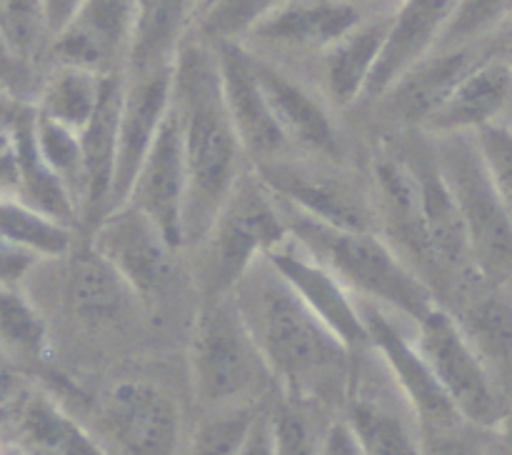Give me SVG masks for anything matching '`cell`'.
<instances>
[{"mask_svg": "<svg viewBox=\"0 0 512 455\" xmlns=\"http://www.w3.org/2000/svg\"><path fill=\"white\" fill-rule=\"evenodd\" d=\"M280 395L338 415L348 395L353 350L260 258L233 288Z\"/></svg>", "mask_w": 512, "mask_h": 455, "instance_id": "6da1fadb", "label": "cell"}, {"mask_svg": "<svg viewBox=\"0 0 512 455\" xmlns=\"http://www.w3.org/2000/svg\"><path fill=\"white\" fill-rule=\"evenodd\" d=\"M170 110L183 140L188 195L183 210V253L210 220L240 175L250 168L228 113L215 45L190 33L173 60Z\"/></svg>", "mask_w": 512, "mask_h": 455, "instance_id": "7a4b0ae2", "label": "cell"}, {"mask_svg": "<svg viewBox=\"0 0 512 455\" xmlns=\"http://www.w3.org/2000/svg\"><path fill=\"white\" fill-rule=\"evenodd\" d=\"M280 208L290 238L320 260L355 298L383 305L410 323L438 305L428 283L380 233L335 228L283 200Z\"/></svg>", "mask_w": 512, "mask_h": 455, "instance_id": "3957f363", "label": "cell"}, {"mask_svg": "<svg viewBox=\"0 0 512 455\" xmlns=\"http://www.w3.org/2000/svg\"><path fill=\"white\" fill-rule=\"evenodd\" d=\"M288 238L280 200L248 168L210 220L208 230L188 248L195 298L215 300L230 295L255 260Z\"/></svg>", "mask_w": 512, "mask_h": 455, "instance_id": "277c9868", "label": "cell"}, {"mask_svg": "<svg viewBox=\"0 0 512 455\" xmlns=\"http://www.w3.org/2000/svg\"><path fill=\"white\" fill-rule=\"evenodd\" d=\"M188 358L193 393L205 410L263 403V395L275 385L233 295L198 300Z\"/></svg>", "mask_w": 512, "mask_h": 455, "instance_id": "5b68a950", "label": "cell"}, {"mask_svg": "<svg viewBox=\"0 0 512 455\" xmlns=\"http://www.w3.org/2000/svg\"><path fill=\"white\" fill-rule=\"evenodd\" d=\"M428 138L463 215L475 268L490 283L512 285V218L485 170L475 135L445 133Z\"/></svg>", "mask_w": 512, "mask_h": 455, "instance_id": "8992f818", "label": "cell"}, {"mask_svg": "<svg viewBox=\"0 0 512 455\" xmlns=\"http://www.w3.org/2000/svg\"><path fill=\"white\" fill-rule=\"evenodd\" d=\"M250 168L283 203L335 228L378 233L370 175L350 165L348 158L288 153Z\"/></svg>", "mask_w": 512, "mask_h": 455, "instance_id": "52a82bcc", "label": "cell"}, {"mask_svg": "<svg viewBox=\"0 0 512 455\" xmlns=\"http://www.w3.org/2000/svg\"><path fill=\"white\" fill-rule=\"evenodd\" d=\"M410 333L455 410L475 428L493 430L512 400L465 338L458 320L438 303L410 323Z\"/></svg>", "mask_w": 512, "mask_h": 455, "instance_id": "ba28073f", "label": "cell"}, {"mask_svg": "<svg viewBox=\"0 0 512 455\" xmlns=\"http://www.w3.org/2000/svg\"><path fill=\"white\" fill-rule=\"evenodd\" d=\"M378 13L353 0H280L238 40L258 58L303 75L318 55Z\"/></svg>", "mask_w": 512, "mask_h": 455, "instance_id": "9c48e42d", "label": "cell"}, {"mask_svg": "<svg viewBox=\"0 0 512 455\" xmlns=\"http://www.w3.org/2000/svg\"><path fill=\"white\" fill-rule=\"evenodd\" d=\"M85 238L123 275L143 308H163L178 298L183 250L135 205L123 203L108 210Z\"/></svg>", "mask_w": 512, "mask_h": 455, "instance_id": "30bf717a", "label": "cell"}, {"mask_svg": "<svg viewBox=\"0 0 512 455\" xmlns=\"http://www.w3.org/2000/svg\"><path fill=\"white\" fill-rule=\"evenodd\" d=\"M340 418L365 455H420V420L373 348L355 350Z\"/></svg>", "mask_w": 512, "mask_h": 455, "instance_id": "8fae6325", "label": "cell"}, {"mask_svg": "<svg viewBox=\"0 0 512 455\" xmlns=\"http://www.w3.org/2000/svg\"><path fill=\"white\" fill-rule=\"evenodd\" d=\"M93 435L108 455H175L180 448L178 403L153 380H118L95 405Z\"/></svg>", "mask_w": 512, "mask_h": 455, "instance_id": "7c38bea8", "label": "cell"}, {"mask_svg": "<svg viewBox=\"0 0 512 455\" xmlns=\"http://www.w3.org/2000/svg\"><path fill=\"white\" fill-rule=\"evenodd\" d=\"M358 308L363 315L365 330H368L370 348L380 355L398 388L413 405L420 425H450L465 420L450 403L445 390L435 380L433 370L420 355L413 333H410V320L363 298H358Z\"/></svg>", "mask_w": 512, "mask_h": 455, "instance_id": "4fadbf2b", "label": "cell"}, {"mask_svg": "<svg viewBox=\"0 0 512 455\" xmlns=\"http://www.w3.org/2000/svg\"><path fill=\"white\" fill-rule=\"evenodd\" d=\"M250 58H253L255 75L268 100L270 113L278 128L283 130L290 148L295 153L348 158L335 110L325 103L315 85L283 65H275L253 53Z\"/></svg>", "mask_w": 512, "mask_h": 455, "instance_id": "5bb4252c", "label": "cell"}, {"mask_svg": "<svg viewBox=\"0 0 512 455\" xmlns=\"http://www.w3.org/2000/svg\"><path fill=\"white\" fill-rule=\"evenodd\" d=\"M133 18L135 0H80L50 38L45 65H75L98 75L125 73Z\"/></svg>", "mask_w": 512, "mask_h": 455, "instance_id": "9a60e30c", "label": "cell"}, {"mask_svg": "<svg viewBox=\"0 0 512 455\" xmlns=\"http://www.w3.org/2000/svg\"><path fill=\"white\" fill-rule=\"evenodd\" d=\"M493 53L490 40L453 50H430L410 68H405L383 93L370 103L393 125L405 130H420L425 120L440 108L455 85L488 55Z\"/></svg>", "mask_w": 512, "mask_h": 455, "instance_id": "2e32d148", "label": "cell"}, {"mask_svg": "<svg viewBox=\"0 0 512 455\" xmlns=\"http://www.w3.org/2000/svg\"><path fill=\"white\" fill-rule=\"evenodd\" d=\"M0 438L13 455H108L53 395L33 388L0 408Z\"/></svg>", "mask_w": 512, "mask_h": 455, "instance_id": "e0dca14e", "label": "cell"}, {"mask_svg": "<svg viewBox=\"0 0 512 455\" xmlns=\"http://www.w3.org/2000/svg\"><path fill=\"white\" fill-rule=\"evenodd\" d=\"M393 13L395 10H378L360 20L303 73L335 113L363 103L375 65L388 43Z\"/></svg>", "mask_w": 512, "mask_h": 455, "instance_id": "ac0fdd59", "label": "cell"}, {"mask_svg": "<svg viewBox=\"0 0 512 455\" xmlns=\"http://www.w3.org/2000/svg\"><path fill=\"white\" fill-rule=\"evenodd\" d=\"M188 195V168H185L183 140H180L178 120L168 110L158 135L150 143L148 155L135 173L125 203L135 205L148 215L165 238L183 250V210Z\"/></svg>", "mask_w": 512, "mask_h": 455, "instance_id": "d6986e66", "label": "cell"}, {"mask_svg": "<svg viewBox=\"0 0 512 455\" xmlns=\"http://www.w3.org/2000/svg\"><path fill=\"white\" fill-rule=\"evenodd\" d=\"M213 45L218 53L225 105H228L235 130H238L248 163L260 165L295 153L270 113L248 50L238 40H223V43Z\"/></svg>", "mask_w": 512, "mask_h": 455, "instance_id": "ffe728a7", "label": "cell"}, {"mask_svg": "<svg viewBox=\"0 0 512 455\" xmlns=\"http://www.w3.org/2000/svg\"><path fill=\"white\" fill-rule=\"evenodd\" d=\"M265 258L270 260L280 278L293 288V293L348 345L350 350L370 348L368 330L360 315L358 298L325 268L320 260L305 248H300L293 238L275 245Z\"/></svg>", "mask_w": 512, "mask_h": 455, "instance_id": "44dd1931", "label": "cell"}, {"mask_svg": "<svg viewBox=\"0 0 512 455\" xmlns=\"http://www.w3.org/2000/svg\"><path fill=\"white\" fill-rule=\"evenodd\" d=\"M170 68L150 70L140 75H125L123 105L118 120V148H115V173L110 188V208H118L128 198L135 173L148 155L150 143L158 135L170 110Z\"/></svg>", "mask_w": 512, "mask_h": 455, "instance_id": "7402d4cb", "label": "cell"}, {"mask_svg": "<svg viewBox=\"0 0 512 455\" xmlns=\"http://www.w3.org/2000/svg\"><path fill=\"white\" fill-rule=\"evenodd\" d=\"M63 260L68 263L63 275L65 308L80 323L90 328H110L123 325L130 315L145 310L135 290L85 235L75 240Z\"/></svg>", "mask_w": 512, "mask_h": 455, "instance_id": "603a6c76", "label": "cell"}, {"mask_svg": "<svg viewBox=\"0 0 512 455\" xmlns=\"http://www.w3.org/2000/svg\"><path fill=\"white\" fill-rule=\"evenodd\" d=\"M512 400V285L470 280L443 305Z\"/></svg>", "mask_w": 512, "mask_h": 455, "instance_id": "cb8c5ba5", "label": "cell"}, {"mask_svg": "<svg viewBox=\"0 0 512 455\" xmlns=\"http://www.w3.org/2000/svg\"><path fill=\"white\" fill-rule=\"evenodd\" d=\"M125 73H108L103 78L98 105L80 130V148L85 163V203L80 215V235H88L110 208V188L115 173V148H118V120L123 105Z\"/></svg>", "mask_w": 512, "mask_h": 455, "instance_id": "d4e9b609", "label": "cell"}, {"mask_svg": "<svg viewBox=\"0 0 512 455\" xmlns=\"http://www.w3.org/2000/svg\"><path fill=\"white\" fill-rule=\"evenodd\" d=\"M512 115V73L495 53L480 60L440 108L423 123V133H475L483 125Z\"/></svg>", "mask_w": 512, "mask_h": 455, "instance_id": "484cf974", "label": "cell"}, {"mask_svg": "<svg viewBox=\"0 0 512 455\" xmlns=\"http://www.w3.org/2000/svg\"><path fill=\"white\" fill-rule=\"evenodd\" d=\"M200 8L203 0H135L125 75L170 68Z\"/></svg>", "mask_w": 512, "mask_h": 455, "instance_id": "4316f807", "label": "cell"}, {"mask_svg": "<svg viewBox=\"0 0 512 455\" xmlns=\"http://www.w3.org/2000/svg\"><path fill=\"white\" fill-rule=\"evenodd\" d=\"M455 0H403L393 13L388 43L373 70L363 103L378 98L405 68L430 53Z\"/></svg>", "mask_w": 512, "mask_h": 455, "instance_id": "83f0119b", "label": "cell"}, {"mask_svg": "<svg viewBox=\"0 0 512 455\" xmlns=\"http://www.w3.org/2000/svg\"><path fill=\"white\" fill-rule=\"evenodd\" d=\"M18 178H15V190L10 195L20 198L23 203L33 205L40 213L70 225L80 233V213L75 200L70 198L68 188L60 183L58 175L48 168V163L40 155L38 143H35V108L33 100L23 110L18 123Z\"/></svg>", "mask_w": 512, "mask_h": 455, "instance_id": "f1b7e54d", "label": "cell"}, {"mask_svg": "<svg viewBox=\"0 0 512 455\" xmlns=\"http://www.w3.org/2000/svg\"><path fill=\"white\" fill-rule=\"evenodd\" d=\"M103 78L75 65H45L33 93L35 113L80 133L98 105Z\"/></svg>", "mask_w": 512, "mask_h": 455, "instance_id": "f546056e", "label": "cell"}, {"mask_svg": "<svg viewBox=\"0 0 512 455\" xmlns=\"http://www.w3.org/2000/svg\"><path fill=\"white\" fill-rule=\"evenodd\" d=\"M0 353L20 370L50 360L48 323L20 285H0Z\"/></svg>", "mask_w": 512, "mask_h": 455, "instance_id": "4dcf8cb0", "label": "cell"}, {"mask_svg": "<svg viewBox=\"0 0 512 455\" xmlns=\"http://www.w3.org/2000/svg\"><path fill=\"white\" fill-rule=\"evenodd\" d=\"M0 238L40 255V258H63L73 248L80 233L15 195H0Z\"/></svg>", "mask_w": 512, "mask_h": 455, "instance_id": "1f68e13d", "label": "cell"}, {"mask_svg": "<svg viewBox=\"0 0 512 455\" xmlns=\"http://www.w3.org/2000/svg\"><path fill=\"white\" fill-rule=\"evenodd\" d=\"M0 33L18 63L43 75L50 45L43 0H0Z\"/></svg>", "mask_w": 512, "mask_h": 455, "instance_id": "d6a6232c", "label": "cell"}, {"mask_svg": "<svg viewBox=\"0 0 512 455\" xmlns=\"http://www.w3.org/2000/svg\"><path fill=\"white\" fill-rule=\"evenodd\" d=\"M512 18V0H455L430 50H453L493 38Z\"/></svg>", "mask_w": 512, "mask_h": 455, "instance_id": "836d02e7", "label": "cell"}, {"mask_svg": "<svg viewBox=\"0 0 512 455\" xmlns=\"http://www.w3.org/2000/svg\"><path fill=\"white\" fill-rule=\"evenodd\" d=\"M325 410L280 395L278 405H270L275 455H320L323 435L330 420L323 423Z\"/></svg>", "mask_w": 512, "mask_h": 455, "instance_id": "e575fe53", "label": "cell"}, {"mask_svg": "<svg viewBox=\"0 0 512 455\" xmlns=\"http://www.w3.org/2000/svg\"><path fill=\"white\" fill-rule=\"evenodd\" d=\"M35 143L40 155L60 178V183L68 188L70 198L78 205V213L83 215L85 203V163L83 148H80V135L55 120L43 118L35 113Z\"/></svg>", "mask_w": 512, "mask_h": 455, "instance_id": "d590c367", "label": "cell"}, {"mask_svg": "<svg viewBox=\"0 0 512 455\" xmlns=\"http://www.w3.org/2000/svg\"><path fill=\"white\" fill-rule=\"evenodd\" d=\"M263 403L228 405V408L205 410L185 455H238L248 430Z\"/></svg>", "mask_w": 512, "mask_h": 455, "instance_id": "8d00e7d4", "label": "cell"}, {"mask_svg": "<svg viewBox=\"0 0 512 455\" xmlns=\"http://www.w3.org/2000/svg\"><path fill=\"white\" fill-rule=\"evenodd\" d=\"M280 0H208L200 8L190 33L200 35L208 43L240 40L250 25L263 18Z\"/></svg>", "mask_w": 512, "mask_h": 455, "instance_id": "74e56055", "label": "cell"}, {"mask_svg": "<svg viewBox=\"0 0 512 455\" xmlns=\"http://www.w3.org/2000/svg\"><path fill=\"white\" fill-rule=\"evenodd\" d=\"M475 145L480 150L485 170L512 218V123L495 120L475 130Z\"/></svg>", "mask_w": 512, "mask_h": 455, "instance_id": "f35d334b", "label": "cell"}, {"mask_svg": "<svg viewBox=\"0 0 512 455\" xmlns=\"http://www.w3.org/2000/svg\"><path fill=\"white\" fill-rule=\"evenodd\" d=\"M420 455H488V430L475 425H420Z\"/></svg>", "mask_w": 512, "mask_h": 455, "instance_id": "ab89813d", "label": "cell"}, {"mask_svg": "<svg viewBox=\"0 0 512 455\" xmlns=\"http://www.w3.org/2000/svg\"><path fill=\"white\" fill-rule=\"evenodd\" d=\"M30 98L0 88V188L3 193H13L15 178H18V123L23 110L28 108Z\"/></svg>", "mask_w": 512, "mask_h": 455, "instance_id": "60d3db41", "label": "cell"}, {"mask_svg": "<svg viewBox=\"0 0 512 455\" xmlns=\"http://www.w3.org/2000/svg\"><path fill=\"white\" fill-rule=\"evenodd\" d=\"M40 255L0 238V285H23L38 270Z\"/></svg>", "mask_w": 512, "mask_h": 455, "instance_id": "b9f144b4", "label": "cell"}, {"mask_svg": "<svg viewBox=\"0 0 512 455\" xmlns=\"http://www.w3.org/2000/svg\"><path fill=\"white\" fill-rule=\"evenodd\" d=\"M238 455H275L273 453V423H270V403H263V408L255 415L253 425L248 430L243 448Z\"/></svg>", "mask_w": 512, "mask_h": 455, "instance_id": "7bdbcfd3", "label": "cell"}, {"mask_svg": "<svg viewBox=\"0 0 512 455\" xmlns=\"http://www.w3.org/2000/svg\"><path fill=\"white\" fill-rule=\"evenodd\" d=\"M320 455H365V453L358 445V440H355L353 430L348 428V423H345L340 415H335V418H330L328 428H325Z\"/></svg>", "mask_w": 512, "mask_h": 455, "instance_id": "ee69618b", "label": "cell"}, {"mask_svg": "<svg viewBox=\"0 0 512 455\" xmlns=\"http://www.w3.org/2000/svg\"><path fill=\"white\" fill-rule=\"evenodd\" d=\"M488 455H512V403L493 430H488Z\"/></svg>", "mask_w": 512, "mask_h": 455, "instance_id": "f6af8a7d", "label": "cell"}, {"mask_svg": "<svg viewBox=\"0 0 512 455\" xmlns=\"http://www.w3.org/2000/svg\"><path fill=\"white\" fill-rule=\"evenodd\" d=\"M23 390V370L15 368L3 353H0V408L8 403L13 395Z\"/></svg>", "mask_w": 512, "mask_h": 455, "instance_id": "bcb514c9", "label": "cell"}, {"mask_svg": "<svg viewBox=\"0 0 512 455\" xmlns=\"http://www.w3.org/2000/svg\"><path fill=\"white\" fill-rule=\"evenodd\" d=\"M43 5H45V20H48L50 38H53V35L63 28L65 20L75 13L80 0H43Z\"/></svg>", "mask_w": 512, "mask_h": 455, "instance_id": "7dc6e473", "label": "cell"}, {"mask_svg": "<svg viewBox=\"0 0 512 455\" xmlns=\"http://www.w3.org/2000/svg\"><path fill=\"white\" fill-rule=\"evenodd\" d=\"M490 45H493L495 58L503 60L512 73V18L498 30V33L493 35V38H490Z\"/></svg>", "mask_w": 512, "mask_h": 455, "instance_id": "c3c4849f", "label": "cell"}, {"mask_svg": "<svg viewBox=\"0 0 512 455\" xmlns=\"http://www.w3.org/2000/svg\"><path fill=\"white\" fill-rule=\"evenodd\" d=\"M353 3L365 5L370 10H395L403 0H353Z\"/></svg>", "mask_w": 512, "mask_h": 455, "instance_id": "681fc988", "label": "cell"}, {"mask_svg": "<svg viewBox=\"0 0 512 455\" xmlns=\"http://www.w3.org/2000/svg\"><path fill=\"white\" fill-rule=\"evenodd\" d=\"M0 88H8V85H5V83H3V80H0ZM8 90H10V88H8Z\"/></svg>", "mask_w": 512, "mask_h": 455, "instance_id": "f907efd6", "label": "cell"}, {"mask_svg": "<svg viewBox=\"0 0 512 455\" xmlns=\"http://www.w3.org/2000/svg\"><path fill=\"white\" fill-rule=\"evenodd\" d=\"M0 195H5V193H3V188H0Z\"/></svg>", "mask_w": 512, "mask_h": 455, "instance_id": "816d5d0a", "label": "cell"}, {"mask_svg": "<svg viewBox=\"0 0 512 455\" xmlns=\"http://www.w3.org/2000/svg\"><path fill=\"white\" fill-rule=\"evenodd\" d=\"M205 3H208V0H203V5H205Z\"/></svg>", "mask_w": 512, "mask_h": 455, "instance_id": "f5cc1de1", "label": "cell"}]
</instances>
